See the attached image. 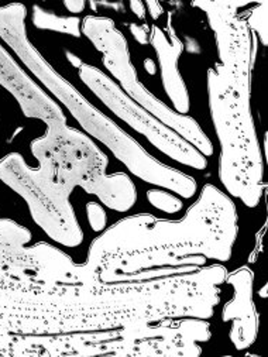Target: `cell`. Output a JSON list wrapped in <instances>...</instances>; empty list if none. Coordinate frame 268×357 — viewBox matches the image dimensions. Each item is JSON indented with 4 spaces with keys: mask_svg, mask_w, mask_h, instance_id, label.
Masks as SVG:
<instances>
[{
    "mask_svg": "<svg viewBox=\"0 0 268 357\" xmlns=\"http://www.w3.org/2000/svg\"><path fill=\"white\" fill-rule=\"evenodd\" d=\"M236 205L218 187L206 184L182 219L140 213L120 219L92 242L84 266L95 281H130L143 271L206 260L229 261L237 239Z\"/></svg>",
    "mask_w": 268,
    "mask_h": 357,
    "instance_id": "obj_1",
    "label": "cell"
},
{
    "mask_svg": "<svg viewBox=\"0 0 268 357\" xmlns=\"http://www.w3.org/2000/svg\"><path fill=\"white\" fill-rule=\"evenodd\" d=\"M27 8L20 3L0 6V38L19 56L29 71L72 114L89 137L109 149L141 181L191 199L198 191L194 176L161 162L113 119L92 105L71 82L54 70L27 37Z\"/></svg>",
    "mask_w": 268,
    "mask_h": 357,
    "instance_id": "obj_2",
    "label": "cell"
},
{
    "mask_svg": "<svg viewBox=\"0 0 268 357\" xmlns=\"http://www.w3.org/2000/svg\"><path fill=\"white\" fill-rule=\"evenodd\" d=\"M210 117L221 144L219 180L247 208L262 197L264 161L251 113V88L237 84L219 64L207 70Z\"/></svg>",
    "mask_w": 268,
    "mask_h": 357,
    "instance_id": "obj_3",
    "label": "cell"
},
{
    "mask_svg": "<svg viewBox=\"0 0 268 357\" xmlns=\"http://www.w3.org/2000/svg\"><path fill=\"white\" fill-rule=\"evenodd\" d=\"M30 149L37 168L67 191L79 187L116 212H127L137 202L132 178L125 172L107 174V155L92 137L68 123L47 125V132L34 139Z\"/></svg>",
    "mask_w": 268,
    "mask_h": 357,
    "instance_id": "obj_4",
    "label": "cell"
},
{
    "mask_svg": "<svg viewBox=\"0 0 268 357\" xmlns=\"http://www.w3.org/2000/svg\"><path fill=\"white\" fill-rule=\"evenodd\" d=\"M81 31L102 54L104 68L118 81L120 89L133 102L178 133L205 157L213 154L210 139L194 117L177 113L143 85L132 64L129 43L112 19L104 16H86L81 23Z\"/></svg>",
    "mask_w": 268,
    "mask_h": 357,
    "instance_id": "obj_5",
    "label": "cell"
},
{
    "mask_svg": "<svg viewBox=\"0 0 268 357\" xmlns=\"http://www.w3.org/2000/svg\"><path fill=\"white\" fill-rule=\"evenodd\" d=\"M0 181L26 201L33 220L51 241L65 248L82 245L84 230L70 201L72 192L30 167L19 153L0 160Z\"/></svg>",
    "mask_w": 268,
    "mask_h": 357,
    "instance_id": "obj_6",
    "label": "cell"
},
{
    "mask_svg": "<svg viewBox=\"0 0 268 357\" xmlns=\"http://www.w3.org/2000/svg\"><path fill=\"white\" fill-rule=\"evenodd\" d=\"M30 241L29 229L0 218V277L38 282H90L84 263H75L49 243L27 246Z\"/></svg>",
    "mask_w": 268,
    "mask_h": 357,
    "instance_id": "obj_7",
    "label": "cell"
},
{
    "mask_svg": "<svg viewBox=\"0 0 268 357\" xmlns=\"http://www.w3.org/2000/svg\"><path fill=\"white\" fill-rule=\"evenodd\" d=\"M78 73L81 81L107 109L113 112V114L127 123L134 132L144 136L157 150L175 162L194 169L200 171L207 167V158L202 153L173 129L161 123L145 109L133 102L103 71L84 63Z\"/></svg>",
    "mask_w": 268,
    "mask_h": 357,
    "instance_id": "obj_8",
    "label": "cell"
},
{
    "mask_svg": "<svg viewBox=\"0 0 268 357\" xmlns=\"http://www.w3.org/2000/svg\"><path fill=\"white\" fill-rule=\"evenodd\" d=\"M194 8L205 12L214 33L219 64L242 86L251 88L255 45L244 19L237 16L239 8L247 2H194Z\"/></svg>",
    "mask_w": 268,
    "mask_h": 357,
    "instance_id": "obj_9",
    "label": "cell"
},
{
    "mask_svg": "<svg viewBox=\"0 0 268 357\" xmlns=\"http://www.w3.org/2000/svg\"><path fill=\"white\" fill-rule=\"evenodd\" d=\"M0 85L13 95L26 117L38 119L45 125L67 123L63 107L26 74L2 44H0Z\"/></svg>",
    "mask_w": 268,
    "mask_h": 357,
    "instance_id": "obj_10",
    "label": "cell"
},
{
    "mask_svg": "<svg viewBox=\"0 0 268 357\" xmlns=\"http://www.w3.org/2000/svg\"><path fill=\"white\" fill-rule=\"evenodd\" d=\"M233 287V298L223 307V322H232L229 337L237 350L250 347L258 333V312L253 301V271L243 266L228 273L226 281Z\"/></svg>",
    "mask_w": 268,
    "mask_h": 357,
    "instance_id": "obj_11",
    "label": "cell"
},
{
    "mask_svg": "<svg viewBox=\"0 0 268 357\" xmlns=\"http://www.w3.org/2000/svg\"><path fill=\"white\" fill-rule=\"evenodd\" d=\"M170 37L164 33L163 29L152 26L150 29V44L152 45L159 63L161 81H163L164 91L170 98L173 107L180 114H188L191 109V100L187 84L180 73L178 61L185 48V44L175 34V30L171 26L168 19Z\"/></svg>",
    "mask_w": 268,
    "mask_h": 357,
    "instance_id": "obj_12",
    "label": "cell"
},
{
    "mask_svg": "<svg viewBox=\"0 0 268 357\" xmlns=\"http://www.w3.org/2000/svg\"><path fill=\"white\" fill-rule=\"evenodd\" d=\"M81 23L82 20H79L78 17L57 16L54 13L45 12L40 6H33V24L40 30H49L68 34L72 37H81Z\"/></svg>",
    "mask_w": 268,
    "mask_h": 357,
    "instance_id": "obj_13",
    "label": "cell"
},
{
    "mask_svg": "<svg viewBox=\"0 0 268 357\" xmlns=\"http://www.w3.org/2000/svg\"><path fill=\"white\" fill-rule=\"evenodd\" d=\"M147 201L155 209L170 215L178 213L184 208V204L178 197L163 188H154L147 191Z\"/></svg>",
    "mask_w": 268,
    "mask_h": 357,
    "instance_id": "obj_14",
    "label": "cell"
},
{
    "mask_svg": "<svg viewBox=\"0 0 268 357\" xmlns=\"http://www.w3.org/2000/svg\"><path fill=\"white\" fill-rule=\"evenodd\" d=\"M267 17H268V3L261 2V3H255V8L249 13V17L246 20L250 31L258 36L262 45H267V37H268Z\"/></svg>",
    "mask_w": 268,
    "mask_h": 357,
    "instance_id": "obj_15",
    "label": "cell"
},
{
    "mask_svg": "<svg viewBox=\"0 0 268 357\" xmlns=\"http://www.w3.org/2000/svg\"><path fill=\"white\" fill-rule=\"evenodd\" d=\"M86 216L90 225V229L96 233H100L107 226V215L103 206L97 202H88L86 204Z\"/></svg>",
    "mask_w": 268,
    "mask_h": 357,
    "instance_id": "obj_16",
    "label": "cell"
},
{
    "mask_svg": "<svg viewBox=\"0 0 268 357\" xmlns=\"http://www.w3.org/2000/svg\"><path fill=\"white\" fill-rule=\"evenodd\" d=\"M130 33L136 38V41L141 45L148 44L150 41V27L147 24H130Z\"/></svg>",
    "mask_w": 268,
    "mask_h": 357,
    "instance_id": "obj_17",
    "label": "cell"
},
{
    "mask_svg": "<svg viewBox=\"0 0 268 357\" xmlns=\"http://www.w3.org/2000/svg\"><path fill=\"white\" fill-rule=\"evenodd\" d=\"M144 5H145V9H148V13L154 20H157V19L163 16L164 9H163V5H161V3L152 2V0H147Z\"/></svg>",
    "mask_w": 268,
    "mask_h": 357,
    "instance_id": "obj_18",
    "label": "cell"
},
{
    "mask_svg": "<svg viewBox=\"0 0 268 357\" xmlns=\"http://www.w3.org/2000/svg\"><path fill=\"white\" fill-rule=\"evenodd\" d=\"M64 6L68 9V12L77 15V13H82L85 10L86 3L84 0H65Z\"/></svg>",
    "mask_w": 268,
    "mask_h": 357,
    "instance_id": "obj_19",
    "label": "cell"
},
{
    "mask_svg": "<svg viewBox=\"0 0 268 357\" xmlns=\"http://www.w3.org/2000/svg\"><path fill=\"white\" fill-rule=\"evenodd\" d=\"M129 6H130L132 12L136 15V17H139L141 20L145 17L147 9H145V5L143 2H140V0H132Z\"/></svg>",
    "mask_w": 268,
    "mask_h": 357,
    "instance_id": "obj_20",
    "label": "cell"
},
{
    "mask_svg": "<svg viewBox=\"0 0 268 357\" xmlns=\"http://www.w3.org/2000/svg\"><path fill=\"white\" fill-rule=\"evenodd\" d=\"M65 56H67V59L68 61L72 64V67H75L77 70H79L81 67H82V64H84V61L82 59L78 56V55H75V54H72L71 51H65Z\"/></svg>",
    "mask_w": 268,
    "mask_h": 357,
    "instance_id": "obj_21",
    "label": "cell"
},
{
    "mask_svg": "<svg viewBox=\"0 0 268 357\" xmlns=\"http://www.w3.org/2000/svg\"><path fill=\"white\" fill-rule=\"evenodd\" d=\"M144 70H145L147 74H150V75H155V74H157V64L152 61L151 58L144 59Z\"/></svg>",
    "mask_w": 268,
    "mask_h": 357,
    "instance_id": "obj_22",
    "label": "cell"
},
{
    "mask_svg": "<svg viewBox=\"0 0 268 357\" xmlns=\"http://www.w3.org/2000/svg\"><path fill=\"white\" fill-rule=\"evenodd\" d=\"M261 296H262V298H265V296H267V285L262 287V289H261Z\"/></svg>",
    "mask_w": 268,
    "mask_h": 357,
    "instance_id": "obj_23",
    "label": "cell"
}]
</instances>
